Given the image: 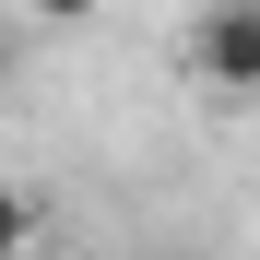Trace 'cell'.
<instances>
[{"label": "cell", "mask_w": 260, "mask_h": 260, "mask_svg": "<svg viewBox=\"0 0 260 260\" xmlns=\"http://www.w3.org/2000/svg\"><path fill=\"white\" fill-rule=\"evenodd\" d=\"M24 12H36V24H95L107 0H24Z\"/></svg>", "instance_id": "3957f363"}, {"label": "cell", "mask_w": 260, "mask_h": 260, "mask_svg": "<svg viewBox=\"0 0 260 260\" xmlns=\"http://www.w3.org/2000/svg\"><path fill=\"white\" fill-rule=\"evenodd\" d=\"M24 248H36V201L0 178V260H24Z\"/></svg>", "instance_id": "7a4b0ae2"}, {"label": "cell", "mask_w": 260, "mask_h": 260, "mask_svg": "<svg viewBox=\"0 0 260 260\" xmlns=\"http://www.w3.org/2000/svg\"><path fill=\"white\" fill-rule=\"evenodd\" d=\"M12 59H24V36H12V24H0V83H12Z\"/></svg>", "instance_id": "277c9868"}, {"label": "cell", "mask_w": 260, "mask_h": 260, "mask_svg": "<svg viewBox=\"0 0 260 260\" xmlns=\"http://www.w3.org/2000/svg\"><path fill=\"white\" fill-rule=\"evenodd\" d=\"M189 71L213 95H260V0H201L189 12Z\"/></svg>", "instance_id": "6da1fadb"}]
</instances>
